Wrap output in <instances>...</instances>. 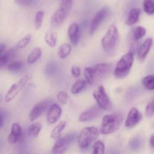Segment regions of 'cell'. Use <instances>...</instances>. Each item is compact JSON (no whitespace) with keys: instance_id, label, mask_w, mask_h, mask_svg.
I'll return each mask as SVG.
<instances>
[{"instance_id":"cell-1","label":"cell","mask_w":154,"mask_h":154,"mask_svg":"<svg viewBox=\"0 0 154 154\" xmlns=\"http://www.w3.org/2000/svg\"><path fill=\"white\" fill-rule=\"evenodd\" d=\"M119 38V32L116 26L111 25L101 40L102 48L107 55L110 56L114 54L117 47Z\"/></svg>"},{"instance_id":"cell-2","label":"cell","mask_w":154,"mask_h":154,"mask_svg":"<svg viewBox=\"0 0 154 154\" xmlns=\"http://www.w3.org/2000/svg\"><path fill=\"white\" fill-rule=\"evenodd\" d=\"M124 121V116L120 113L105 115L102 119L100 132L102 134L108 135L117 131Z\"/></svg>"},{"instance_id":"cell-3","label":"cell","mask_w":154,"mask_h":154,"mask_svg":"<svg viewBox=\"0 0 154 154\" xmlns=\"http://www.w3.org/2000/svg\"><path fill=\"white\" fill-rule=\"evenodd\" d=\"M134 60V54L132 51L124 55L117 63L114 75L118 79H123L128 75Z\"/></svg>"},{"instance_id":"cell-4","label":"cell","mask_w":154,"mask_h":154,"mask_svg":"<svg viewBox=\"0 0 154 154\" xmlns=\"http://www.w3.org/2000/svg\"><path fill=\"white\" fill-rule=\"evenodd\" d=\"M99 131L95 127H90L83 128L77 137L80 147L86 148L98 137Z\"/></svg>"},{"instance_id":"cell-5","label":"cell","mask_w":154,"mask_h":154,"mask_svg":"<svg viewBox=\"0 0 154 154\" xmlns=\"http://www.w3.org/2000/svg\"><path fill=\"white\" fill-rule=\"evenodd\" d=\"M77 137L76 133L67 134L57 140L52 150V154H63L67 151Z\"/></svg>"},{"instance_id":"cell-6","label":"cell","mask_w":154,"mask_h":154,"mask_svg":"<svg viewBox=\"0 0 154 154\" xmlns=\"http://www.w3.org/2000/svg\"><path fill=\"white\" fill-rule=\"evenodd\" d=\"M93 96L98 106L102 109L109 110L112 108V103L102 85L99 86L97 89L93 91Z\"/></svg>"},{"instance_id":"cell-7","label":"cell","mask_w":154,"mask_h":154,"mask_svg":"<svg viewBox=\"0 0 154 154\" xmlns=\"http://www.w3.org/2000/svg\"><path fill=\"white\" fill-rule=\"evenodd\" d=\"M28 79V76L25 75L21 78L17 83L13 84L5 95V101L8 103L13 100L24 87Z\"/></svg>"},{"instance_id":"cell-8","label":"cell","mask_w":154,"mask_h":154,"mask_svg":"<svg viewBox=\"0 0 154 154\" xmlns=\"http://www.w3.org/2000/svg\"><path fill=\"white\" fill-rule=\"evenodd\" d=\"M51 105V101L49 100H42L35 104L29 114L30 120L33 121L39 118Z\"/></svg>"},{"instance_id":"cell-9","label":"cell","mask_w":154,"mask_h":154,"mask_svg":"<svg viewBox=\"0 0 154 154\" xmlns=\"http://www.w3.org/2000/svg\"><path fill=\"white\" fill-rule=\"evenodd\" d=\"M109 11V9L108 7H105L100 9L96 14L92 20L90 26V35H93L96 32L100 24L108 15Z\"/></svg>"},{"instance_id":"cell-10","label":"cell","mask_w":154,"mask_h":154,"mask_svg":"<svg viewBox=\"0 0 154 154\" xmlns=\"http://www.w3.org/2000/svg\"><path fill=\"white\" fill-rule=\"evenodd\" d=\"M102 112V109L98 106H93L83 112L80 116L79 119L80 122H88L98 117Z\"/></svg>"},{"instance_id":"cell-11","label":"cell","mask_w":154,"mask_h":154,"mask_svg":"<svg viewBox=\"0 0 154 154\" xmlns=\"http://www.w3.org/2000/svg\"><path fill=\"white\" fill-rule=\"evenodd\" d=\"M143 118L142 114L136 108H133L129 111L125 121V126L132 128L136 125Z\"/></svg>"},{"instance_id":"cell-12","label":"cell","mask_w":154,"mask_h":154,"mask_svg":"<svg viewBox=\"0 0 154 154\" xmlns=\"http://www.w3.org/2000/svg\"><path fill=\"white\" fill-rule=\"evenodd\" d=\"M62 113L61 108L58 104H52L48 109L47 119L48 123L53 124L59 119Z\"/></svg>"},{"instance_id":"cell-13","label":"cell","mask_w":154,"mask_h":154,"mask_svg":"<svg viewBox=\"0 0 154 154\" xmlns=\"http://www.w3.org/2000/svg\"><path fill=\"white\" fill-rule=\"evenodd\" d=\"M68 13L62 9H58L52 15L51 19V27L53 29H57L60 27L64 22Z\"/></svg>"},{"instance_id":"cell-14","label":"cell","mask_w":154,"mask_h":154,"mask_svg":"<svg viewBox=\"0 0 154 154\" xmlns=\"http://www.w3.org/2000/svg\"><path fill=\"white\" fill-rule=\"evenodd\" d=\"M21 128L17 123H14L12 125L11 133L8 137V141L10 143H19L22 139Z\"/></svg>"},{"instance_id":"cell-15","label":"cell","mask_w":154,"mask_h":154,"mask_svg":"<svg viewBox=\"0 0 154 154\" xmlns=\"http://www.w3.org/2000/svg\"><path fill=\"white\" fill-rule=\"evenodd\" d=\"M68 34L71 42L73 45H77L80 37V31L79 26L77 23H73L70 25L68 30Z\"/></svg>"},{"instance_id":"cell-16","label":"cell","mask_w":154,"mask_h":154,"mask_svg":"<svg viewBox=\"0 0 154 154\" xmlns=\"http://www.w3.org/2000/svg\"><path fill=\"white\" fill-rule=\"evenodd\" d=\"M95 81L96 79L106 76L111 69V66L107 63H99L93 67Z\"/></svg>"},{"instance_id":"cell-17","label":"cell","mask_w":154,"mask_h":154,"mask_svg":"<svg viewBox=\"0 0 154 154\" xmlns=\"http://www.w3.org/2000/svg\"><path fill=\"white\" fill-rule=\"evenodd\" d=\"M152 43L153 39L152 38H148L140 46L137 51V55L139 58L144 59L146 57L151 50Z\"/></svg>"},{"instance_id":"cell-18","label":"cell","mask_w":154,"mask_h":154,"mask_svg":"<svg viewBox=\"0 0 154 154\" xmlns=\"http://www.w3.org/2000/svg\"><path fill=\"white\" fill-rule=\"evenodd\" d=\"M141 11L137 8L132 9L128 14L126 24L128 26H131L135 24L139 20Z\"/></svg>"},{"instance_id":"cell-19","label":"cell","mask_w":154,"mask_h":154,"mask_svg":"<svg viewBox=\"0 0 154 154\" xmlns=\"http://www.w3.org/2000/svg\"><path fill=\"white\" fill-rule=\"evenodd\" d=\"M42 54V51L39 47H36L31 51L28 56L27 62L29 64H33L38 61L41 57Z\"/></svg>"},{"instance_id":"cell-20","label":"cell","mask_w":154,"mask_h":154,"mask_svg":"<svg viewBox=\"0 0 154 154\" xmlns=\"http://www.w3.org/2000/svg\"><path fill=\"white\" fill-rule=\"evenodd\" d=\"M45 40L47 44L51 48L56 46L58 40V35L54 31H49L45 35Z\"/></svg>"},{"instance_id":"cell-21","label":"cell","mask_w":154,"mask_h":154,"mask_svg":"<svg viewBox=\"0 0 154 154\" xmlns=\"http://www.w3.org/2000/svg\"><path fill=\"white\" fill-rule=\"evenodd\" d=\"M15 56V51L11 49L5 54L0 56V69L6 66L9 61L14 58Z\"/></svg>"},{"instance_id":"cell-22","label":"cell","mask_w":154,"mask_h":154,"mask_svg":"<svg viewBox=\"0 0 154 154\" xmlns=\"http://www.w3.org/2000/svg\"><path fill=\"white\" fill-rule=\"evenodd\" d=\"M66 121H61L52 130L51 134V137L54 140H58L61 137V132L66 127Z\"/></svg>"},{"instance_id":"cell-23","label":"cell","mask_w":154,"mask_h":154,"mask_svg":"<svg viewBox=\"0 0 154 154\" xmlns=\"http://www.w3.org/2000/svg\"><path fill=\"white\" fill-rule=\"evenodd\" d=\"M42 128V125L39 123L32 124L28 128V133L30 137L33 138L37 137L39 134Z\"/></svg>"},{"instance_id":"cell-24","label":"cell","mask_w":154,"mask_h":154,"mask_svg":"<svg viewBox=\"0 0 154 154\" xmlns=\"http://www.w3.org/2000/svg\"><path fill=\"white\" fill-rule=\"evenodd\" d=\"M71 48L70 45L68 43L61 44L58 51V56L61 59L66 58L70 54Z\"/></svg>"},{"instance_id":"cell-25","label":"cell","mask_w":154,"mask_h":154,"mask_svg":"<svg viewBox=\"0 0 154 154\" xmlns=\"http://www.w3.org/2000/svg\"><path fill=\"white\" fill-rule=\"evenodd\" d=\"M24 67L23 62L20 61H13L7 65L8 70L13 72H19L22 71Z\"/></svg>"},{"instance_id":"cell-26","label":"cell","mask_w":154,"mask_h":154,"mask_svg":"<svg viewBox=\"0 0 154 154\" xmlns=\"http://www.w3.org/2000/svg\"><path fill=\"white\" fill-rule=\"evenodd\" d=\"M143 143V139L141 137L139 136L135 137L129 142V147L133 151H138L142 147Z\"/></svg>"},{"instance_id":"cell-27","label":"cell","mask_w":154,"mask_h":154,"mask_svg":"<svg viewBox=\"0 0 154 154\" xmlns=\"http://www.w3.org/2000/svg\"><path fill=\"white\" fill-rule=\"evenodd\" d=\"M86 85V82L85 80H78L72 86L71 91L73 94H76L79 93Z\"/></svg>"},{"instance_id":"cell-28","label":"cell","mask_w":154,"mask_h":154,"mask_svg":"<svg viewBox=\"0 0 154 154\" xmlns=\"http://www.w3.org/2000/svg\"><path fill=\"white\" fill-rule=\"evenodd\" d=\"M84 75L86 83L89 85H92L95 82V77L93 68L86 67L84 69Z\"/></svg>"},{"instance_id":"cell-29","label":"cell","mask_w":154,"mask_h":154,"mask_svg":"<svg viewBox=\"0 0 154 154\" xmlns=\"http://www.w3.org/2000/svg\"><path fill=\"white\" fill-rule=\"evenodd\" d=\"M143 84L146 88L153 90L154 88V75H149L145 77L143 80Z\"/></svg>"},{"instance_id":"cell-30","label":"cell","mask_w":154,"mask_h":154,"mask_svg":"<svg viewBox=\"0 0 154 154\" xmlns=\"http://www.w3.org/2000/svg\"><path fill=\"white\" fill-rule=\"evenodd\" d=\"M143 6L145 12L147 14L152 15L154 13V0H144Z\"/></svg>"},{"instance_id":"cell-31","label":"cell","mask_w":154,"mask_h":154,"mask_svg":"<svg viewBox=\"0 0 154 154\" xmlns=\"http://www.w3.org/2000/svg\"><path fill=\"white\" fill-rule=\"evenodd\" d=\"M105 146L101 141H98L93 146L92 154H105Z\"/></svg>"},{"instance_id":"cell-32","label":"cell","mask_w":154,"mask_h":154,"mask_svg":"<svg viewBox=\"0 0 154 154\" xmlns=\"http://www.w3.org/2000/svg\"><path fill=\"white\" fill-rule=\"evenodd\" d=\"M44 13L41 11H38L35 15L34 20V26L36 30H39L41 28L43 22Z\"/></svg>"},{"instance_id":"cell-33","label":"cell","mask_w":154,"mask_h":154,"mask_svg":"<svg viewBox=\"0 0 154 154\" xmlns=\"http://www.w3.org/2000/svg\"><path fill=\"white\" fill-rule=\"evenodd\" d=\"M146 33V30L144 28L141 26H138L134 30L133 36L136 40H137L144 36Z\"/></svg>"},{"instance_id":"cell-34","label":"cell","mask_w":154,"mask_h":154,"mask_svg":"<svg viewBox=\"0 0 154 154\" xmlns=\"http://www.w3.org/2000/svg\"><path fill=\"white\" fill-rule=\"evenodd\" d=\"M32 36L30 34H27L21 39L16 44V48L20 49L25 48L29 44L31 39Z\"/></svg>"},{"instance_id":"cell-35","label":"cell","mask_w":154,"mask_h":154,"mask_svg":"<svg viewBox=\"0 0 154 154\" xmlns=\"http://www.w3.org/2000/svg\"><path fill=\"white\" fill-rule=\"evenodd\" d=\"M58 100L62 104H66L68 103L69 99V96L68 93L65 91H60L57 95Z\"/></svg>"},{"instance_id":"cell-36","label":"cell","mask_w":154,"mask_h":154,"mask_svg":"<svg viewBox=\"0 0 154 154\" xmlns=\"http://www.w3.org/2000/svg\"><path fill=\"white\" fill-rule=\"evenodd\" d=\"M72 5V0H62L60 5L61 9L68 14Z\"/></svg>"},{"instance_id":"cell-37","label":"cell","mask_w":154,"mask_h":154,"mask_svg":"<svg viewBox=\"0 0 154 154\" xmlns=\"http://www.w3.org/2000/svg\"><path fill=\"white\" fill-rule=\"evenodd\" d=\"M154 100L148 103L146 106L145 110V115L148 117H151L154 115Z\"/></svg>"},{"instance_id":"cell-38","label":"cell","mask_w":154,"mask_h":154,"mask_svg":"<svg viewBox=\"0 0 154 154\" xmlns=\"http://www.w3.org/2000/svg\"><path fill=\"white\" fill-rule=\"evenodd\" d=\"M71 74L75 78H78L80 75V69L77 66H73L71 69Z\"/></svg>"},{"instance_id":"cell-39","label":"cell","mask_w":154,"mask_h":154,"mask_svg":"<svg viewBox=\"0 0 154 154\" xmlns=\"http://www.w3.org/2000/svg\"><path fill=\"white\" fill-rule=\"evenodd\" d=\"M33 0H14V2L19 5L26 6L30 5L31 4Z\"/></svg>"},{"instance_id":"cell-40","label":"cell","mask_w":154,"mask_h":154,"mask_svg":"<svg viewBox=\"0 0 154 154\" xmlns=\"http://www.w3.org/2000/svg\"><path fill=\"white\" fill-rule=\"evenodd\" d=\"M54 66H54V64L51 63V62L48 64L47 67H46V69L47 74H48V75L51 74V73L53 71V69H54Z\"/></svg>"},{"instance_id":"cell-41","label":"cell","mask_w":154,"mask_h":154,"mask_svg":"<svg viewBox=\"0 0 154 154\" xmlns=\"http://www.w3.org/2000/svg\"><path fill=\"white\" fill-rule=\"evenodd\" d=\"M3 116L2 114L0 112V128H1L3 126Z\"/></svg>"},{"instance_id":"cell-42","label":"cell","mask_w":154,"mask_h":154,"mask_svg":"<svg viewBox=\"0 0 154 154\" xmlns=\"http://www.w3.org/2000/svg\"><path fill=\"white\" fill-rule=\"evenodd\" d=\"M150 144L151 146L154 148V136L152 135L150 138Z\"/></svg>"},{"instance_id":"cell-43","label":"cell","mask_w":154,"mask_h":154,"mask_svg":"<svg viewBox=\"0 0 154 154\" xmlns=\"http://www.w3.org/2000/svg\"><path fill=\"white\" fill-rule=\"evenodd\" d=\"M5 45L4 44H0V55L5 49Z\"/></svg>"},{"instance_id":"cell-44","label":"cell","mask_w":154,"mask_h":154,"mask_svg":"<svg viewBox=\"0 0 154 154\" xmlns=\"http://www.w3.org/2000/svg\"><path fill=\"white\" fill-rule=\"evenodd\" d=\"M110 154H120L118 152H117V151H115V152H112Z\"/></svg>"}]
</instances>
